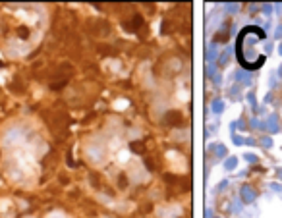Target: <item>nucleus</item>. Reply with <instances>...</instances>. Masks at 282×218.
I'll return each mask as SVG.
<instances>
[{
    "mask_svg": "<svg viewBox=\"0 0 282 218\" xmlns=\"http://www.w3.org/2000/svg\"><path fill=\"white\" fill-rule=\"evenodd\" d=\"M236 54L245 70H259L269 54V39L261 27L247 25L236 39Z\"/></svg>",
    "mask_w": 282,
    "mask_h": 218,
    "instance_id": "nucleus-1",
    "label": "nucleus"
},
{
    "mask_svg": "<svg viewBox=\"0 0 282 218\" xmlns=\"http://www.w3.org/2000/svg\"><path fill=\"white\" fill-rule=\"evenodd\" d=\"M18 35H19V39H27V37H29V29L27 27H19Z\"/></svg>",
    "mask_w": 282,
    "mask_h": 218,
    "instance_id": "nucleus-2",
    "label": "nucleus"
},
{
    "mask_svg": "<svg viewBox=\"0 0 282 218\" xmlns=\"http://www.w3.org/2000/svg\"><path fill=\"white\" fill-rule=\"evenodd\" d=\"M2 66H4V64H2V60H0V68H2Z\"/></svg>",
    "mask_w": 282,
    "mask_h": 218,
    "instance_id": "nucleus-3",
    "label": "nucleus"
}]
</instances>
